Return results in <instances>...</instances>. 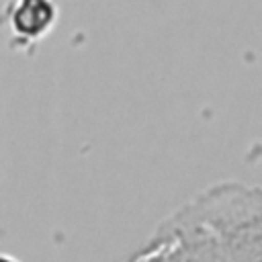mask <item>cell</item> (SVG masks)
I'll list each match as a JSON object with an SVG mask.
<instances>
[{
	"label": "cell",
	"instance_id": "cell-1",
	"mask_svg": "<svg viewBox=\"0 0 262 262\" xmlns=\"http://www.w3.org/2000/svg\"><path fill=\"white\" fill-rule=\"evenodd\" d=\"M127 262H262V186L219 180L201 188Z\"/></svg>",
	"mask_w": 262,
	"mask_h": 262
},
{
	"label": "cell",
	"instance_id": "cell-2",
	"mask_svg": "<svg viewBox=\"0 0 262 262\" xmlns=\"http://www.w3.org/2000/svg\"><path fill=\"white\" fill-rule=\"evenodd\" d=\"M59 6L55 0H12L6 6V29L10 45L29 49L45 39L57 25Z\"/></svg>",
	"mask_w": 262,
	"mask_h": 262
},
{
	"label": "cell",
	"instance_id": "cell-3",
	"mask_svg": "<svg viewBox=\"0 0 262 262\" xmlns=\"http://www.w3.org/2000/svg\"><path fill=\"white\" fill-rule=\"evenodd\" d=\"M0 262H20V260L10 256V254H0Z\"/></svg>",
	"mask_w": 262,
	"mask_h": 262
}]
</instances>
